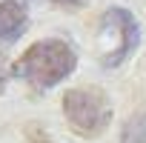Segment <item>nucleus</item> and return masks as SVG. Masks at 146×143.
<instances>
[{
	"label": "nucleus",
	"instance_id": "obj_1",
	"mask_svg": "<svg viewBox=\"0 0 146 143\" xmlns=\"http://www.w3.org/2000/svg\"><path fill=\"white\" fill-rule=\"evenodd\" d=\"M78 66V54L63 40H37L32 43L20 60L15 63V75L23 77L32 89H52L60 80H66Z\"/></svg>",
	"mask_w": 146,
	"mask_h": 143
},
{
	"label": "nucleus",
	"instance_id": "obj_5",
	"mask_svg": "<svg viewBox=\"0 0 146 143\" xmlns=\"http://www.w3.org/2000/svg\"><path fill=\"white\" fill-rule=\"evenodd\" d=\"M120 143H146V112H140V115L126 120Z\"/></svg>",
	"mask_w": 146,
	"mask_h": 143
},
{
	"label": "nucleus",
	"instance_id": "obj_2",
	"mask_svg": "<svg viewBox=\"0 0 146 143\" xmlns=\"http://www.w3.org/2000/svg\"><path fill=\"white\" fill-rule=\"evenodd\" d=\"M63 115L72 132L80 137H100L112 123V103L95 86L69 89L63 97Z\"/></svg>",
	"mask_w": 146,
	"mask_h": 143
},
{
	"label": "nucleus",
	"instance_id": "obj_4",
	"mask_svg": "<svg viewBox=\"0 0 146 143\" xmlns=\"http://www.w3.org/2000/svg\"><path fill=\"white\" fill-rule=\"evenodd\" d=\"M26 26H29V15H26L23 3H17V0H3V3H0V49H6L15 40H20Z\"/></svg>",
	"mask_w": 146,
	"mask_h": 143
},
{
	"label": "nucleus",
	"instance_id": "obj_6",
	"mask_svg": "<svg viewBox=\"0 0 146 143\" xmlns=\"http://www.w3.org/2000/svg\"><path fill=\"white\" fill-rule=\"evenodd\" d=\"M6 83H9V63L0 57V92H6Z\"/></svg>",
	"mask_w": 146,
	"mask_h": 143
},
{
	"label": "nucleus",
	"instance_id": "obj_3",
	"mask_svg": "<svg viewBox=\"0 0 146 143\" xmlns=\"http://www.w3.org/2000/svg\"><path fill=\"white\" fill-rule=\"evenodd\" d=\"M100 40H109V46L103 49V66L112 69V66H120L135 49H137V40H140V32H137V23L135 17L115 6L109 9L103 17H100Z\"/></svg>",
	"mask_w": 146,
	"mask_h": 143
}]
</instances>
